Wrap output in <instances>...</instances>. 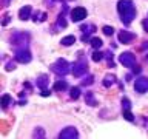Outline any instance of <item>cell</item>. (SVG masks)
I'll use <instances>...</instances> for the list:
<instances>
[{
	"label": "cell",
	"instance_id": "obj_19",
	"mask_svg": "<svg viewBox=\"0 0 148 139\" xmlns=\"http://www.w3.org/2000/svg\"><path fill=\"white\" fill-rule=\"evenodd\" d=\"M69 96H71L73 99H77V97L80 96V88H79V87L71 88V93H69Z\"/></svg>",
	"mask_w": 148,
	"mask_h": 139
},
{
	"label": "cell",
	"instance_id": "obj_14",
	"mask_svg": "<svg viewBox=\"0 0 148 139\" xmlns=\"http://www.w3.org/2000/svg\"><path fill=\"white\" fill-rule=\"evenodd\" d=\"M85 102L88 105H91V107H94L97 102H96V99H94V96H92V93L91 91H86V94H85Z\"/></svg>",
	"mask_w": 148,
	"mask_h": 139
},
{
	"label": "cell",
	"instance_id": "obj_1",
	"mask_svg": "<svg viewBox=\"0 0 148 139\" xmlns=\"http://www.w3.org/2000/svg\"><path fill=\"white\" fill-rule=\"evenodd\" d=\"M117 11L125 25H130L133 22V19L136 17V6H134L133 0H119Z\"/></svg>",
	"mask_w": 148,
	"mask_h": 139
},
{
	"label": "cell",
	"instance_id": "obj_18",
	"mask_svg": "<svg viewBox=\"0 0 148 139\" xmlns=\"http://www.w3.org/2000/svg\"><path fill=\"white\" fill-rule=\"evenodd\" d=\"M91 59L94 60V62H100L102 59H103V53H100V51H94L91 56Z\"/></svg>",
	"mask_w": 148,
	"mask_h": 139
},
{
	"label": "cell",
	"instance_id": "obj_12",
	"mask_svg": "<svg viewBox=\"0 0 148 139\" xmlns=\"http://www.w3.org/2000/svg\"><path fill=\"white\" fill-rule=\"evenodd\" d=\"M66 88H68V83L65 81H57L54 83V90L56 91H63V90H66Z\"/></svg>",
	"mask_w": 148,
	"mask_h": 139
},
{
	"label": "cell",
	"instance_id": "obj_11",
	"mask_svg": "<svg viewBox=\"0 0 148 139\" xmlns=\"http://www.w3.org/2000/svg\"><path fill=\"white\" fill-rule=\"evenodd\" d=\"M48 76L46 74H42V76H39V79H37V87L40 88V90H45L46 85H48Z\"/></svg>",
	"mask_w": 148,
	"mask_h": 139
},
{
	"label": "cell",
	"instance_id": "obj_5",
	"mask_svg": "<svg viewBox=\"0 0 148 139\" xmlns=\"http://www.w3.org/2000/svg\"><path fill=\"white\" fill-rule=\"evenodd\" d=\"M14 59H16L17 62H20V63H28V62H31L32 56H31V53H29V50L22 48V50H17V51H16Z\"/></svg>",
	"mask_w": 148,
	"mask_h": 139
},
{
	"label": "cell",
	"instance_id": "obj_29",
	"mask_svg": "<svg viewBox=\"0 0 148 139\" xmlns=\"http://www.w3.org/2000/svg\"><path fill=\"white\" fill-rule=\"evenodd\" d=\"M43 20H46V14L42 12V14H40V22H43Z\"/></svg>",
	"mask_w": 148,
	"mask_h": 139
},
{
	"label": "cell",
	"instance_id": "obj_2",
	"mask_svg": "<svg viewBox=\"0 0 148 139\" xmlns=\"http://www.w3.org/2000/svg\"><path fill=\"white\" fill-rule=\"evenodd\" d=\"M51 70H53L56 74H59V76H66V74L69 73V63L65 59H57L53 63Z\"/></svg>",
	"mask_w": 148,
	"mask_h": 139
},
{
	"label": "cell",
	"instance_id": "obj_17",
	"mask_svg": "<svg viewBox=\"0 0 148 139\" xmlns=\"http://www.w3.org/2000/svg\"><path fill=\"white\" fill-rule=\"evenodd\" d=\"M116 82V77L114 76H106L105 79H103V87H106V88H110L113 83Z\"/></svg>",
	"mask_w": 148,
	"mask_h": 139
},
{
	"label": "cell",
	"instance_id": "obj_3",
	"mask_svg": "<svg viewBox=\"0 0 148 139\" xmlns=\"http://www.w3.org/2000/svg\"><path fill=\"white\" fill-rule=\"evenodd\" d=\"M86 71H88V62H86V60L80 59V60H77V62L73 65V74H74V76L80 77Z\"/></svg>",
	"mask_w": 148,
	"mask_h": 139
},
{
	"label": "cell",
	"instance_id": "obj_16",
	"mask_svg": "<svg viewBox=\"0 0 148 139\" xmlns=\"http://www.w3.org/2000/svg\"><path fill=\"white\" fill-rule=\"evenodd\" d=\"M90 43H91V46H92V48H100V46H102V43H103V42H102L100 39H99V37H92V39L90 40Z\"/></svg>",
	"mask_w": 148,
	"mask_h": 139
},
{
	"label": "cell",
	"instance_id": "obj_20",
	"mask_svg": "<svg viewBox=\"0 0 148 139\" xmlns=\"http://www.w3.org/2000/svg\"><path fill=\"white\" fill-rule=\"evenodd\" d=\"M102 30H103V34L105 36H113L114 34V28L113 26H103Z\"/></svg>",
	"mask_w": 148,
	"mask_h": 139
},
{
	"label": "cell",
	"instance_id": "obj_25",
	"mask_svg": "<svg viewBox=\"0 0 148 139\" xmlns=\"http://www.w3.org/2000/svg\"><path fill=\"white\" fill-rule=\"evenodd\" d=\"M92 82H94V77H92V76H88V77H85V79L82 81V85H91Z\"/></svg>",
	"mask_w": 148,
	"mask_h": 139
},
{
	"label": "cell",
	"instance_id": "obj_31",
	"mask_svg": "<svg viewBox=\"0 0 148 139\" xmlns=\"http://www.w3.org/2000/svg\"><path fill=\"white\" fill-rule=\"evenodd\" d=\"M133 71L134 73H140V68H139V67H133Z\"/></svg>",
	"mask_w": 148,
	"mask_h": 139
},
{
	"label": "cell",
	"instance_id": "obj_4",
	"mask_svg": "<svg viewBox=\"0 0 148 139\" xmlns=\"http://www.w3.org/2000/svg\"><path fill=\"white\" fill-rule=\"evenodd\" d=\"M119 60H120V63H122L123 67H128V68H133L134 65H136V56H134L133 53H130V51L120 54Z\"/></svg>",
	"mask_w": 148,
	"mask_h": 139
},
{
	"label": "cell",
	"instance_id": "obj_24",
	"mask_svg": "<svg viewBox=\"0 0 148 139\" xmlns=\"http://www.w3.org/2000/svg\"><path fill=\"white\" fill-rule=\"evenodd\" d=\"M57 25H59V26H62V28L66 26V20H65L63 14H60V16H59V19H57Z\"/></svg>",
	"mask_w": 148,
	"mask_h": 139
},
{
	"label": "cell",
	"instance_id": "obj_32",
	"mask_svg": "<svg viewBox=\"0 0 148 139\" xmlns=\"http://www.w3.org/2000/svg\"><path fill=\"white\" fill-rule=\"evenodd\" d=\"M106 54V57H108V59H113V54H111V53H105Z\"/></svg>",
	"mask_w": 148,
	"mask_h": 139
},
{
	"label": "cell",
	"instance_id": "obj_22",
	"mask_svg": "<svg viewBox=\"0 0 148 139\" xmlns=\"http://www.w3.org/2000/svg\"><path fill=\"white\" fill-rule=\"evenodd\" d=\"M32 136H34V138H45V130L39 127V128L34 131V134H32Z\"/></svg>",
	"mask_w": 148,
	"mask_h": 139
},
{
	"label": "cell",
	"instance_id": "obj_21",
	"mask_svg": "<svg viewBox=\"0 0 148 139\" xmlns=\"http://www.w3.org/2000/svg\"><path fill=\"white\" fill-rule=\"evenodd\" d=\"M123 118L127 120H130V122H133V120H134V116L131 114V111H130V110H123Z\"/></svg>",
	"mask_w": 148,
	"mask_h": 139
},
{
	"label": "cell",
	"instance_id": "obj_9",
	"mask_svg": "<svg viewBox=\"0 0 148 139\" xmlns=\"http://www.w3.org/2000/svg\"><path fill=\"white\" fill-rule=\"evenodd\" d=\"M79 136V133H77V130L74 128V127H66V128H63L62 131L59 133V138L60 139H66V138H77Z\"/></svg>",
	"mask_w": 148,
	"mask_h": 139
},
{
	"label": "cell",
	"instance_id": "obj_7",
	"mask_svg": "<svg viewBox=\"0 0 148 139\" xmlns=\"http://www.w3.org/2000/svg\"><path fill=\"white\" fill-rule=\"evenodd\" d=\"M134 90L137 93H147L148 91V77H139L134 83Z\"/></svg>",
	"mask_w": 148,
	"mask_h": 139
},
{
	"label": "cell",
	"instance_id": "obj_13",
	"mask_svg": "<svg viewBox=\"0 0 148 139\" xmlns=\"http://www.w3.org/2000/svg\"><path fill=\"white\" fill-rule=\"evenodd\" d=\"M74 42H76V37L74 36H66V37H63V39L60 40V43H62L63 46H69V45H73Z\"/></svg>",
	"mask_w": 148,
	"mask_h": 139
},
{
	"label": "cell",
	"instance_id": "obj_26",
	"mask_svg": "<svg viewBox=\"0 0 148 139\" xmlns=\"http://www.w3.org/2000/svg\"><path fill=\"white\" fill-rule=\"evenodd\" d=\"M9 20H11V17H9V16H5V19H3V22H2V25H3V26H6L8 23H9Z\"/></svg>",
	"mask_w": 148,
	"mask_h": 139
},
{
	"label": "cell",
	"instance_id": "obj_10",
	"mask_svg": "<svg viewBox=\"0 0 148 139\" xmlns=\"http://www.w3.org/2000/svg\"><path fill=\"white\" fill-rule=\"evenodd\" d=\"M31 16V6L29 5H26V6L20 8V11H18V17L22 19V20H28Z\"/></svg>",
	"mask_w": 148,
	"mask_h": 139
},
{
	"label": "cell",
	"instance_id": "obj_30",
	"mask_svg": "<svg viewBox=\"0 0 148 139\" xmlns=\"http://www.w3.org/2000/svg\"><path fill=\"white\" fill-rule=\"evenodd\" d=\"M42 96H49V91L46 90V88H45V90H42Z\"/></svg>",
	"mask_w": 148,
	"mask_h": 139
},
{
	"label": "cell",
	"instance_id": "obj_8",
	"mask_svg": "<svg viewBox=\"0 0 148 139\" xmlns=\"http://www.w3.org/2000/svg\"><path fill=\"white\" fill-rule=\"evenodd\" d=\"M119 42L120 43H131V42L136 39V36L133 34V32H130V31H125V30H122L119 32Z\"/></svg>",
	"mask_w": 148,
	"mask_h": 139
},
{
	"label": "cell",
	"instance_id": "obj_28",
	"mask_svg": "<svg viewBox=\"0 0 148 139\" xmlns=\"http://www.w3.org/2000/svg\"><path fill=\"white\" fill-rule=\"evenodd\" d=\"M16 67H14V63H8L6 65V71H11V70H14Z\"/></svg>",
	"mask_w": 148,
	"mask_h": 139
},
{
	"label": "cell",
	"instance_id": "obj_27",
	"mask_svg": "<svg viewBox=\"0 0 148 139\" xmlns=\"http://www.w3.org/2000/svg\"><path fill=\"white\" fill-rule=\"evenodd\" d=\"M142 25H143V28H145V31L148 32V19H145V20L142 22Z\"/></svg>",
	"mask_w": 148,
	"mask_h": 139
},
{
	"label": "cell",
	"instance_id": "obj_6",
	"mask_svg": "<svg viewBox=\"0 0 148 139\" xmlns=\"http://www.w3.org/2000/svg\"><path fill=\"white\" fill-rule=\"evenodd\" d=\"M86 17V9L83 6H77L71 11V20L73 22H80Z\"/></svg>",
	"mask_w": 148,
	"mask_h": 139
},
{
	"label": "cell",
	"instance_id": "obj_33",
	"mask_svg": "<svg viewBox=\"0 0 148 139\" xmlns=\"http://www.w3.org/2000/svg\"><path fill=\"white\" fill-rule=\"evenodd\" d=\"M54 3V0H49V5H53Z\"/></svg>",
	"mask_w": 148,
	"mask_h": 139
},
{
	"label": "cell",
	"instance_id": "obj_23",
	"mask_svg": "<svg viewBox=\"0 0 148 139\" xmlns=\"http://www.w3.org/2000/svg\"><path fill=\"white\" fill-rule=\"evenodd\" d=\"M122 108L123 110H130V108H131V102H130V99H127V97H123V99H122Z\"/></svg>",
	"mask_w": 148,
	"mask_h": 139
},
{
	"label": "cell",
	"instance_id": "obj_15",
	"mask_svg": "<svg viewBox=\"0 0 148 139\" xmlns=\"http://www.w3.org/2000/svg\"><path fill=\"white\" fill-rule=\"evenodd\" d=\"M11 102H12L11 96H9V94H3V96H2V108H6V107L11 104Z\"/></svg>",
	"mask_w": 148,
	"mask_h": 139
}]
</instances>
